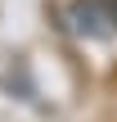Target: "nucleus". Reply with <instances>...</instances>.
I'll return each mask as SVG.
<instances>
[{
  "label": "nucleus",
  "instance_id": "f257e3e1",
  "mask_svg": "<svg viewBox=\"0 0 117 122\" xmlns=\"http://www.w3.org/2000/svg\"><path fill=\"white\" fill-rule=\"evenodd\" d=\"M63 23L72 36H86V41H104L117 32V0H72L63 9Z\"/></svg>",
  "mask_w": 117,
  "mask_h": 122
}]
</instances>
